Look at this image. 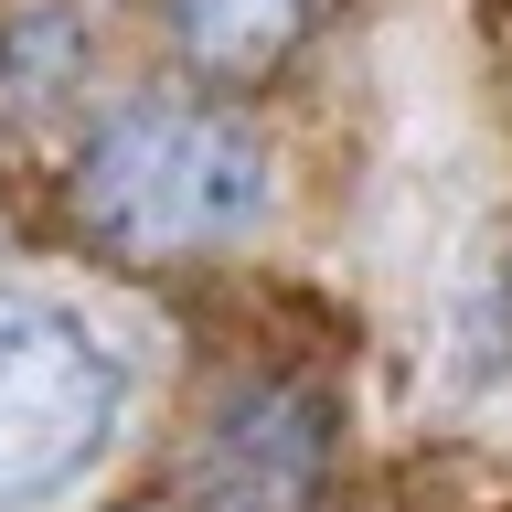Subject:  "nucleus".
Wrapping results in <instances>:
<instances>
[{"mask_svg":"<svg viewBox=\"0 0 512 512\" xmlns=\"http://www.w3.org/2000/svg\"><path fill=\"white\" fill-rule=\"evenodd\" d=\"M75 214L118 256H214L267 224V150L256 128L192 96H139L86 139Z\"/></svg>","mask_w":512,"mask_h":512,"instance_id":"nucleus-1","label":"nucleus"},{"mask_svg":"<svg viewBox=\"0 0 512 512\" xmlns=\"http://www.w3.org/2000/svg\"><path fill=\"white\" fill-rule=\"evenodd\" d=\"M128 406L118 352L96 342L86 310L43 288H0V512H43L86 491Z\"/></svg>","mask_w":512,"mask_h":512,"instance_id":"nucleus-2","label":"nucleus"},{"mask_svg":"<svg viewBox=\"0 0 512 512\" xmlns=\"http://www.w3.org/2000/svg\"><path fill=\"white\" fill-rule=\"evenodd\" d=\"M171 32L203 75H267L310 32V0H171Z\"/></svg>","mask_w":512,"mask_h":512,"instance_id":"nucleus-3","label":"nucleus"}]
</instances>
